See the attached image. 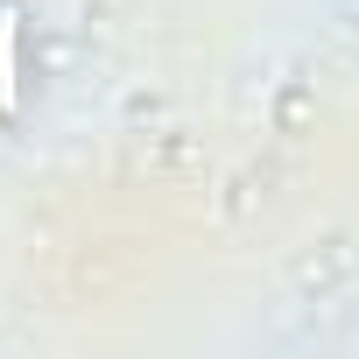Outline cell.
<instances>
[{"label": "cell", "instance_id": "cell-1", "mask_svg": "<svg viewBox=\"0 0 359 359\" xmlns=\"http://www.w3.org/2000/svg\"><path fill=\"white\" fill-rule=\"evenodd\" d=\"M22 106V8L0 0V120Z\"/></svg>", "mask_w": 359, "mask_h": 359}]
</instances>
